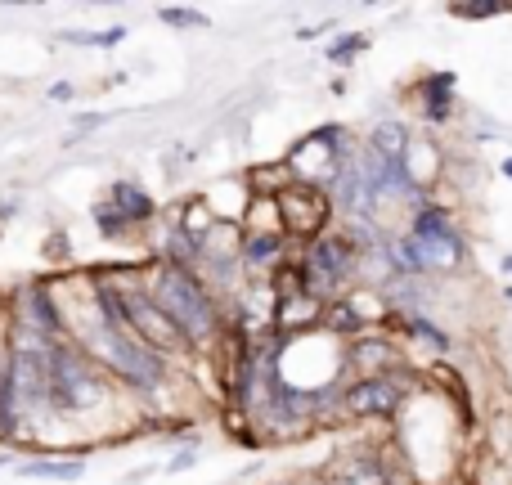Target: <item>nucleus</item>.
Segmentation results:
<instances>
[{
    "mask_svg": "<svg viewBox=\"0 0 512 485\" xmlns=\"http://www.w3.org/2000/svg\"><path fill=\"white\" fill-rule=\"evenodd\" d=\"M63 315H68V342L81 346V351H86L104 373H113L122 387L140 391V396H158V391L167 387L171 360H162L158 351H149L135 333L108 324V319L99 315V306L90 301V292H86V310H63Z\"/></svg>",
    "mask_w": 512,
    "mask_h": 485,
    "instance_id": "f257e3e1",
    "label": "nucleus"
},
{
    "mask_svg": "<svg viewBox=\"0 0 512 485\" xmlns=\"http://www.w3.org/2000/svg\"><path fill=\"white\" fill-rule=\"evenodd\" d=\"M144 288H149V297L167 310L171 324L185 333V342L194 346V355L207 351V346H216V337H221V328H225V310H221V301H216V292L207 288L194 270L158 261L149 270V279H144Z\"/></svg>",
    "mask_w": 512,
    "mask_h": 485,
    "instance_id": "f03ea898",
    "label": "nucleus"
},
{
    "mask_svg": "<svg viewBox=\"0 0 512 485\" xmlns=\"http://www.w3.org/2000/svg\"><path fill=\"white\" fill-rule=\"evenodd\" d=\"M113 396L104 382V369L90 360L81 346L59 342L50 355V414L59 418H77V414H95L104 400Z\"/></svg>",
    "mask_w": 512,
    "mask_h": 485,
    "instance_id": "7ed1b4c3",
    "label": "nucleus"
},
{
    "mask_svg": "<svg viewBox=\"0 0 512 485\" xmlns=\"http://www.w3.org/2000/svg\"><path fill=\"white\" fill-rule=\"evenodd\" d=\"M301 274H306V292L328 301H342L360 288V247L346 239L342 230L319 234L315 243L301 247Z\"/></svg>",
    "mask_w": 512,
    "mask_h": 485,
    "instance_id": "20e7f679",
    "label": "nucleus"
},
{
    "mask_svg": "<svg viewBox=\"0 0 512 485\" xmlns=\"http://www.w3.org/2000/svg\"><path fill=\"white\" fill-rule=\"evenodd\" d=\"M409 234H414L418 252H423V265H427V279L432 274H454L463 270V261H468V239H463V230L454 225V216L445 212L441 203H423L409 212Z\"/></svg>",
    "mask_w": 512,
    "mask_h": 485,
    "instance_id": "39448f33",
    "label": "nucleus"
},
{
    "mask_svg": "<svg viewBox=\"0 0 512 485\" xmlns=\"http://www.w3.org/2000/svg\"><path fill=\"white\" fill-rule=\"evenodd\" d=\"M117 292H122V306H126V324H131V333L140 337L149 351H158L162 360H171V355H194V346L185 342V333L171 324L167 310L149 297L144 283H117Z\"/></svg>",
    "mask_w": 512,
    "mask_h": 485,
    "instance_id": "423d86ee",
    "label": "nucleus"
},
{
    "mask_svg": "<svg viewBox=\"0 0 512 485\" xmlns=\"http://www.w3.org/2000/svg\"><path fill=\"white\" fill-rule=\"evenodd\" d=\"M414 378L409 369L400 373H382V378H346L342 387V418H396L405 409Z\"/></svg>",
    "mask_w": 512,
    "mask_h": 485,
    "instance_id": "0eeeda50",
    "label": "nucleus"
},
{
    "mask_svg": "<svg viewBox=\"0 0 512 485\" xmlns=\"http://www.w3.org/2000/svg\"><path fill=\"white\" fill-rule=\"evenodd\" d=\"M279 216H283V234L306 247V243H315L319 234L333 230L337 207L324 189H310V185H297V180H292V185L279 194Z\"/></svg>",
    "mask_w": 512,
    "mask_h": 485,
    "instance_id": "6e6552de",
    "label": "nucleus"
},
{
    "mask_svg": "<svg viewBox=\"0 0 512 485\" xmlns=\"http://www.w3.org/2000/svg\"><path fill=\"white\" fill-rule=\"evenodd\" d=\"M9 319H18V324L36 328L41 337H50V342H68V315H63L59 297H54L45 283H18L14 297H9Z\"/></svg>",
    "mask_w": 512,
    "mask_h": 485,
    "instance_id": "1a4fd4ad",
    "label": "nucleus"
},
{
    "mask_svg": "<svg viewBox=\"0 0 512 485\" xmlns=\"http://www.w3.org/2000/svg\"><path fill=\"white\" fill-rule=\"evenodd\" d=\"M319 485H400V472L382 450H346L324 468Z\"/></svg>",
    "mask_w": 512,
    "mask_h": 485,
    "instance_id": "9d476101",
    "label": "nucleus"
},
{
    "mask_svg": "<svg viewBox=\"0 0 512 485\" xmlns=\"http://www.w3.org/2000/svg\"><path fill=\"white\" fill-rule=\"evenodd\" d=\"M400 369H405V360H400V346L387 337V328L346 342V373L351 378H382V373H400Z\"/></svg>",
    "mask_w": 512,
    "mask_h": 485,
    "instance_id": "9b49d317",
    "label": "nucleus"
},
{
    "mask_svg": "<svg viewBox=\"0 0 512 485\" xmlns=\"http://www.w3.org/2000/svg\"><path fill=\"white\" fill-rule=\"evenodd\" d=\"M414 99H418L423 122L445 126L454 113H459V77H454V72H423L414 86Z\"/></svg>",
    "mask_w": 512,
    "mask_h": 485,
    "instance_id": "f8f14e48",
    "label": "nucleus"
},
{
    "mask_svg": "<svg viewBox=\"0 0 512 485\" xmlns=\"http://www.w3.org/2000/svg\"><path fill=\"white\" fill-rule=\"evenodd\" d=\"M387 328H396V333H405L409 342L427 346L432 355H450L454 351V337L445 333L441 324H436L432 315H400V310H391L387 315Z\"/></svg>",
    "mask_w": 512,
    "mask_h": 485,
    "instance_id": "ddd939ff",
    "label": "nucleus"
},
{
    "mask_svg": "<svg viewBox=\"0 0 512 485\" xmlns=\"http://www.w3.org/2000/svg\"><path fill=\"white\" fill-rule=\"evenodd\" d=\"M108 203L117 207V212H122V221L131 225H149L153 216H158V203H153V194L144 185H135V180H113V185H108Z\"/></svg>",
    "mask_w": 512,
    "mask_h": 485,
    "instance_id": "4468645a",
    "label": "nucleus"
},
{
    "mask_svg": "<svg viewBox=\"0 0 512 485\" xmlns=\"http://www.w3.org/2000/svg\"><path fill=\"white\" fill-rule=\"evenodd\" d=\"M319 333H328L333 342H355V337L378 333V328H369V319L360 315V306H355L351 297H342V301H328V306H324Z\"/></svg>",
    "mask_w": 512,
    "mask_h": 485,
    "instance_id": "2eb2a0df",
    "label": "nucleus"
},
{
    "mask_svg": "<svg viewBox=\"0 0 512 485\" xmlns=\"http://www.w3.org/2000/svg\"><path fill=\"white\" fill-rule=\"evenodd\" d=\"M14 477L23 481H81L86 477V459L81 454H54V459H23L14 463Z\"/></svg>",
    "mask_w": 512,
    "mask_h": 485,
    "instance_id": "dca6fc26",
    "label": "nucleus"
},
{
    "mask_svg": "<svg viewBox=\"0 0 512 485\" xmlns=\"http://www.w3.org/2000/svg\"><path fill=\"white\" fill-rule=\"evenodd\" d=\"M288 261V234H243V265L252 274L279 270Z\"/></svg>",
    "mask_w": 512,
    "mask_h": 485,
    "instance_id": "f3484780",
    "label": "nucleus"
},
{
    "mask_svg": "<svg viewBox=\"0 0 512 485\" xmlns=\"http://www.w3.org/2000/svg\"><path fill=\"white\" fill-rule=\"evenodd\" d=\"M364 144H369L373 153H382V158H391V162H405L414 135H409V126L400 122V117H387V122H373V131H369Z\"/></svg>",
    "mask_w": 512,
    "mask_h": 485,
    "instance_id": "a211bd4d",
    "label": "nucleus"
},
{
    "mask_svg": "<svg viewBox=\"0 0 512 485\" xmlns=\"http://www.w3.org/2000/svg\"><path fill=\"white\" fill-rule=\"evenodd\" d=\"M216 225H221V216L212 212V203H207L203 194H198V198H189V203L180 207V216H176V230L185 234V239H194V243H203L207 234L216 230Z\"/></svg>",
    "mask_w": 512,
    "mask_h": 485,
    "instance_id": "6ab92c4d",
    "label": "nucleus"
},
{
    "mask_svg": "<svg viewBox=\"0 0 512 485\" xmlns=\"http://www.w3.org/2000/svg\"><path fill=\"white\" fill-rule=\"evenodd\" d=\"M126 32L131 27H108V32H59V41L63 45H81V50H113V45H122L126 41Z\"/></svg>",
    "mask_w": 512,
    "mask_h": 485,
    "instance_id": "aec40b11",
    "label": "nucleus"
},
{
    "mask_svg": "<svg viewBox=\"0 0 512 485\" xmlns=\"http://www.w3.org/2000/svg\"><path fill=\"white\" fill-rule=\"evenodd\" d=\"M90 221L99 225V234H104V239H126V234H131V225L122 221V212H117V207L108 203V198H104V203L90 207Z\"/></svg>",
    "mask_w": 512,
    "mask_h": 485,
    "instance_id": "412c9836",
    "label": "nucleus"
},
{
    "mask_svg": "<svg viewBox=\"0 0 512 485\" xmlns=\"http://www.w3.org/2000/svg\"><path fill=\"white\" fill-rule=\"evenodd\" d=\"M158 18H162L167 27H189V32L207 27V14H203V9H189V5H162Z\"/></svg>",
    "mask_w": 512,
    "mask_h": 485,
    "instance_id": "4be33fe9",
    "label": "nucleus"
},
{
    "mask_svg": "<svg viewBox=\"0 0 512 485\" xmlns=\"http://www.w3.org/2000/svg\"><path fill=\"white\" fill-rule=\"evenodd\" d=\"M499 14H508V5H450V18H468V23L499 18Z\"/></svg>",
    "mask_w": 512,
    "mask_h": 485,
    "instance_id": "5701e85b",
    "label": "nucleus"
},
{
    "mask_svg": "<svg viewBox=\"0 0 512 485\" xmlns=\"http://www.w3.org/2000/svg\"><path fill=\"white\" fill-rule=\"evenodd\" d=\"M364 45H369V41H364V36H337V41L328 45V59H333V63H342V59H355V54H360Z\"/></svg>",
    "mask_w": 512,
    "mask_h": 485,
    "instance_id": "b1692460",
    "label": "nucleus"
},
{
    "mask_svg": "<svg viewBox=\"0 0 512 485\" xmlns=\"http://www.w3.org/2000/svg\"><path fill=\"white\" fill-rule=\"evenodd\" d=\"M194 463H198V445H185V450H176L167 463H162V472H171V477H176V472H189Z\"/></svg>",
    "mask_w": 512,
    "mask_h": 485,
    "instance_id": "393cba45",
    "label": "nucleus"
},
{
    "mask_svg": "<svg viewBox=\"0 0 512 485\" xmlns=\"http://www.w3.org/2000/svg\"><path fill=\"white\" fill-rule=\"evenodd\" d=\"M45 95H50V104H68V99H77V86L72 81H54Z\"/></svg>",
    "mask_w": 512,
    "mask_h": 485,
    "instance_id": "a878e982",
    "label": "nucleus"
},
{
    "mask_svg": "<svg viewBox=\"0 0 512 485\" xmlns=\"http://www.w3.org/2000/svg\"><path fill=\"white\" fill-rule=\"evenodd\" d=\"M499 176H504V180H512V158H504V162H499Z\"/></svg>",
    "mask_w": 512,
    "mask_h": 485,
    "instance_id": "bb28decb",
    "label": "nucleus"
},
{
    "mask_svg": "<svg viewBox=\"0 0 512 485\" xmlns=\"http://www.w3.org/2000/svg\"><path fill=\"white\" fill-rule=\"evenodd\" d=\"M499 265H504V274H512V252L504 256V261H499Z\"/></svg>",
    "mask_w": 512,
    "mask_h": 485,
    "instance_id": "cd10ccee",
    "label": "nucleus"
},
{
    "mask_svg": "<svg viewBox=\"0 0 512 485\" xmlns=\"http://www.w3.org/2000/svg\"><path fill=\"white\" fill-rule=\"evenodd\" d=\"M9 463H14V454H0V468H9Z\"/></svg>",
    "mask_w": 512,
    "mask_h": 485,
    "instance_id": "c85d7f7f",
    "label": "nucleus"
}]
</instances>
